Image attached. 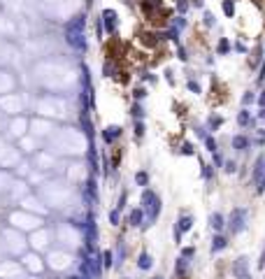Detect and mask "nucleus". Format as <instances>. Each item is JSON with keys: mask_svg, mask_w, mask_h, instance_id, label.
I'll return each instance as SVG.
<instances>
[{"mask_svg": "<svg viewBox=\"0 0 265 279\" xmlns=\"http://www.w3.org/2000/svg\"><path fill=\"white\" fill-rule=\"evenodd\" d=\"M21 265L23 268H28L31 272H42V268H45V263H42V258H40L38 254H26Z\"/></svg>", "mask_w": 265, "mask_h": 279, "instance_id": "2", "label": "nucleus"}, {"mask_svg": "<svg viewBox=\"0 0 265 279\" xmlns=\"http://www.w3.org/2000/svg\"><path fill=\"white\" fill-rule=\"evenodd\" d=\"M121 135V128L119 126H109V128L103 130V137H105V142H114L116 137Z\"/></svg>", "mask_w": 265, "mask_h": 279, "instance_id": "3", "label": "nucleus"}, {"mask_svg": "<svg viewBox=\"0 0 265 279\" xmlns=\"http://www.w3.org/2000/svg\"><path fill=\"white\" fill-rule=\"evenodd\" d=\"M133 114H135V116H142V107H140V105H135V107H133Z\"/></svg>", "mask_w": 265, "mask_h": 279, "instance_id": "15", "label": "nucleus"}, {"mask_svg": "<svg viewBox=\"0 0 265 279\" xmlns=\"http://www.w3.org/2000/svg\"><path fill=\"white\" fill-rule=\"evenodd\" d=\"M140 221H142V210H133V214H130V223H133V226H140Z\"/></svg>", "mask_w": 265, "mask_h": 279, "instance_id": "6", "label": "nucleus"}, {"mask_svg": "<svg viewBox=\"0 0 265 279\" xmlns=\"http://www.w3.org/2000/svg\"><path fill=\"white\" fill-rule=\"evenodd\" d=\"M135 179H137V184H147V174H144V172H137Z\"/></svg>", "mask_w": 265, "mask_h": 279, "instance_id": "13", "label": "nucleus"}, {"mask_svg": "<svg viewBox=\"0 0 265 279\" xmlns=\"http://www.w3.org/2000/svg\"><path fill=\"white\" fill-rule=\"evenodd\" d=\"M210 223H212V228H216V230H219V228L223 226V219H221V214H212V217H210Z\"/></svg>", "mask_w": 265, "mask_h": 279, "instance_id": "7", "label": "nucleus"}, {"mask_svg": "<svg viewBox=\"0 0 265 279\" xmlns=\"http://www.w3.org/2000/svg\"><path fill=\"white\" fill-rule=\"evenodd\" d=\"M103 16H105V26L109 33H114V28H116V14H114L112 9H105L103 12Z\"/></svg>", "mask_w": 265, "mask_h": 279, "instance_id": "4", "label": "nucleus"}, {"mask_svg": "<svg viewBox=\"0 0 265 279\" xmlns=\"http://www.w3.org/2000/svg\"><path fill=\"white\" fill-rule=\"evenodd\" d=\"M179 228H182V230H189V228H191V219H189V217H186V219H182Z\"/></svg>", "mask_w": 265, "mask_h": 279, "instance_id": "11", "label": "nucleus"}, {"mask_svg": "<svg viewBox=\"0 0 265 279\" xmlns=\"http://www.w3.org/2000/svg\"><path fill=\"white\" fill-rule=\"evenodd\" d=\"M156 279H160V277H156Z\"/></svg>", "mask_w": 265, "mask_h": 279, "instance_id": "18", "label": "nucleus"}, {"mask_svg": "<svg viewBox=\"0 0 265 279\" xmlns=\"http://www.w3.org/2000/svg\"><path fill=\"white\" fill-rule=\"evenodd\" d=\"M223 247H226V240H223V237H216V240H214V244H212V249L219 251V249H223Z\"/></svg>", "mask_w": 265, "mask_h": 279, "instance_id": "9", "label": "nucleus"}, {"mask_svg": "<svg viewBox=\"0 0 265 279\" xmlns=\"http://www.w3.org/2000/svg\"><path fill=\"white\" fill-rule=\"evenodd\" d=\"M137 265H140L142 270L152 268V256H149V254H142V256H140V261H137Z\"/></svg>", "mask_w": 265, "mask_h": 279, "instance_id": "5", "label": "nucleus"}, {"mask_svg": "<svg viewBox=\"0 0 265 279\" xmlns=\"http://www.w3.org/2000/svg\"><path fill=\"white\" fill-rule=\"evenodd\" d=\"M26 279H35V277H26Z\"/></svg>", "mask_w": 265, "mask_h": 279, "instance_id": "17", "label": "nucleus"}, {"mask_svg": "<svg viewBox=\"0 0 265 279\" xmlns=\"http://www.w3.org/2000/svg\"><path fill=\"white\" fill-rule=\"evenodd\" d=\"M135 135H137V137L144 135V126H142V123H135Z\"/></svg>", "mask_w": 265, "mask_h": 279, "instance_id": "12", "label": "nucleus"}, {"mask_svg": "<svg viewBox=\"0 0 265 279\" xmlns=\"http://www.w3.org/2000/svg\"><path fill=\"white\" fill-rule=\"evenodd\" d=\"M109 221H112V226H116V223H119V210H114L112 214H109Z\"/></svg>", "mask_w": 265, "mask_h": 279, "instance_id": "10", "label": "nucleus"}, {"mask_svg": "<svg viewBox=\"0 0 265 279\" xmlns=\"http://www.w3.org/2000/svg\"><path fill=\"white\" fill-rule=\"evenodd\" d=\"M135 98H144V89H135Z\"/></svg>", "mask_w": 265, "mask_h": 279, "instance_id": "16", "label": "nucleus"}, {"mask_svg": "<svg viewBox=\"0 0 265 279\" xmlns=\"http://www.w3.org/2000/svg\"><path fill=\"white\" fill-rule=\"evenodd\" d=\"M112 265V251H105V268Z\"/></svg>", "mask_w": 265, "mask_h": 279, "instance_id": "14", "label": "nucleus"}, {"mask_svg": "<svg viewBox=\"0 0 265 279\" xmlns=\"http://www.w3.org/2000/svg\"><path fill=\"white\" fill-rule=\"evenodd\" d=\"M0 279H21V265L12 261L0 263Z\"/></svg>", "mask_w": 265, "mask_h": 279, "instance_id": "1", "label": "nucleus"}, {"mask_svg": "<svg viewBox=\"0 0 265 279\" xmlns=\"http://www.w3.org/2000/svg\"><path fill=\"white\" fill-rule=\"evenodd\" d=\"M235 214H237V217H244V212H242V210H237V212H235ZM242 228H244L242 219H237V221H235V226H233V230H235V233H237V230H242Z\"/></svg>", "mask_w": 265, "mask_h": 279, "instance_id": "8", "label": "nucleus"}]
</instances>
